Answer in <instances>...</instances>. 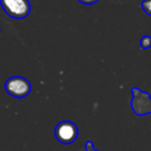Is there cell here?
Masks as SVG:
<instances>
[{
	"label": "cell",
	"instance_id": "obj_6",
	"mask_svg": "<svg viewBox=\"0 0 151 151\" xmlns=\"http://www.w3.org/2000/svg\"><path fill=\"white\" fill-rule=\"evenodd\" d=\"M141 7L147 15L151 16V0H143V2L141 3Z\"/></svg>",
	"mask_w": 151,
	"mask_h": 151
},
{
	"label": "cell",
	"instance_id": "obj_5",
	"mask_svg": "<svg viewBox=\"0 0 151 151\" xmlns=\"http://www.w3.org/2000/svg\"><path fill=\"white\" fill-rule=\"evenodd\" d=\"M140 47L144 50L151 48V36L150 35H144L140 40Z\"/></svg>",
	"mask_w": 151,
	"mask_h": 151
},
{
	"label": "cell",
	"instance_id": "obj_4",
	"mask_svg": "<svg viewBox=\"0 0 151 151\" xmlns=\"http://www.w3.org/2000/svg\"><path fill=\"white\" fill-rule=\"evenodd\" d=\"M4 88L11 96L15 99H23L30 93L31 84L26 78L15 76L7 79L4 84Z\"/></svg>",
	"mask_w": 151,
	"mask_h": 151
},
{
	"label": "cell",
	"instance_id": "obj_7",
	"mask_svg": "<svg viewBox=\"0 0 151 151\" xmlns=\"http://www.w3.org/2000/svg\"><path fill=\"white\" fill-rule=\"evenodd\" d=\"M85 149L86 151H99L94 148V145H93V142L90 140H88L86 143H85Z\"/></svg>",
	"mask_w": 151,
	"mask_h": 151
},
{
	"label": "cell",
	"instance_id": "obj_8",
	"mask_svg": "<svg viewBox=\"0 0 151 151\" xmlns=\"http://www.w3.org/2000/svg\"><path fill=\"white\" fill-rule=\"evenodd\" d=\"M81 3H83V4H87V5H90V4H94V3H96L99 0H79Z\"/></svg>",
	"mask_w": 151,
	"mask_h": 151
},
{
	"label": "cell",
	"instance_id": "obj_2",
	"mask_svg": "<svg viewBox=\"0 0 151 151\" xmlns=\"http://www.w3.org/2000/svg\"><path fill=\"white\" fill-rule=\"evenodd\" d=\"M54 134L59 143L63 145H70L78 139L79 129L77 124L73 121L63 120L55 126Z\"/></svg>",
	"mask_w": 151,
	"mask_h": 151
},
{
	"label": "cell",
	"instance_id": "obj_9",
	"mask_svg": "<svg viewBox=\"0 0 151 151\" xmlns=\"http://www.w3.org/2000/svg\"><path fill=\"white\" fill-rule=\"evenodd\" d=\"M0 30H1V28H0Z\"/></svg>",
	"mask_w": 151,
	"mask_h": 151
},
{
	"label": "cell",
	"instance_id": "obj_1",
	"mask_svg": "<svg viewBox=\"0 0 151 151\" xmlns=\"http://www.w3.org/2000/svg\"><path fill=\"white\" fill-rule=\"evenodd\" d=\"M0 4L5 14L14 19H24L31 12L29 0H0Z\"/></svg>",
	"mask_w": 151,
	"mask_h": 151
},
{
	"label": "cell",
	"instance_id": "obj_3",
	"mask_svg": "<svg viewBox=\"0 0 151 151\" xmlns=\"http://www.w3.org/2000/svg\"><path fill=\"white\" fill-rule=\"evenodd\" d=\"M132 99L130 101L134 113L137 116H145L151 114V96L149 93L142 91L138 87L132 88Z\"/></svg>",
	"mask_w": 151,
	"mask_h": 151
}]
</instances>
